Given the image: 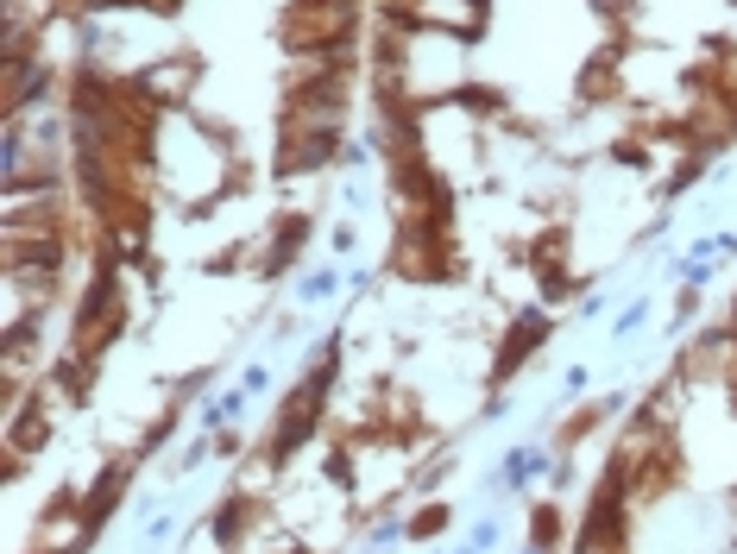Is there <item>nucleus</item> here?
Instances as JSON below:
<instances>
[{"instance_id": "obj_4", "label": "nucleus", "mask_w": 737, "mask_h": 554, "mask_svg": "<svg viewBox=\"0 0 737 554\" xmlns=\"http://www.w3.org/2000/svg\"><path fill=\"white\" fill-rule=\"evenodd\" d=\"M498 334H504V346H498V360H492V378L504 384V378H517V366L535 353V346H543V340L555 334V321H549V309H543V303H535V309H523V315H517L511 328H498Z\"/></svg>"}, {"instance_id": "obj_5", "label": "nucleus", "mask_w": 737, "mask_h": 554, "mask_svg": "<svg viewBox=\"0 0 737 554\" xmlns=\"http://www.w3.org/2000/svg\"><path fill=\"white\" fill-rule=\"evenodd\" d=\"M441 529H454V504H448V498H429L423 510L404 517V535H410V542H435Z\"/></svg>"}, {"instance_id": "obj_10", "label": "nucleus", "mask_w": 737, "mask_h": 554, "mask_svg": "<svg viewBox=\"0 0 737 554\" xmlns=\"http://www.w3.org/2000/svg\"><path fill=\"white\" fill-rule=\"evenodd\" d=\"M466 542H473L479 554H492V548H498V517H479V523H473V535H466Z\"/></svg>"}, {"instance_id": "obj_2", "label": "nucleus", "mask_w": 737, "mask_h": 554, "mask_svg": "<svg viewBox=\"0 0 737 554\" xmlns=\"http://www.w3.org/2000/svg\"><path fill=\"white\" fill-rule=\"evenodd\" d=\"M366 26H372L366 0H290V13H284V51L290 57L341 51V44H360Z\"/></svg>"}, {"instance_id": "obj_3", "label": "nucleus", "mask_w": 737, "mask_h": 554, "mask_svg": "<svg viewBox=\"0 0 737 554\" xmlns=\"http://www.w3.org/2000/svg\"><path fill=\"white\" fill-rule=\"evenodd\" d=\"M372 13H384L397 26H416V32H448V38L479 44L486 20H492V0H378Z\"/></svg>"}, {"instance_id": "obj_1", "label": "nucleus", "mask_w": 737, "mask_h": 554, "mask_svg": "<svg viewBox=\"0 0 737 554\" xmlns=\"http://www.w3.org/2000/svg\"><path fill=\"white\" fill-rule=\"evenodd\" d=\"M146 158H152V183H158V202L183 208V215H209L215 202H227L240 189V146L234 132L215 126L189 107H158L152 114V138H146Z\"/></svg>"}, {"instance_id": "obj_11", "label": "nucleus", "mask_w": 737, "mask_h": 554, "mask_svg": "<svg viewBox=\"0 0 737 554\" xmlns=\"http://www.w3.org/2000/svg\"><path fill=\"white\" fill-rule=\"evenodd\" d=\"M328 246H334V252H341V258H347V252L360 246V227H353V221H341V227H334V233H328Z\"/></svg>"}, {"instance_id": "obj_9", "label": "nucleus", "mask_w": 737, "mask_h": 554, "mask_svg": "<svg viewBox=\"0 0 737 554\" xmlns=\"http://www.w3.org/2000/svg\"><path fill=\"white\" fill-rule=\"evenodd\" d=\"M234 384H240L246 397H265V391H272V366H246V372H240Z\"/></svg>"}, {"instance_id": "obj_8", "label": "nucleus", "mask_w": 737, "mask_h": 554, "mask_svg": "<svg viewBox=\"0 0 737 554\" xmlns=\"http://www.w3.org/2000/svg\"><path fill=\"white\" fill-rule=\"evenodd\" d=\"M643 321H649V297H630V303H624V315L612 321V340H630Z\"/></svg>"}, {"instance_id": "obj_6", "label": "nucleus", "mask_w": 737, "mask_h": 554, "mask_svg": "<svg viewBox=\"0 0 737 554\" xmlns=\"http://www.w3.org/2000/svg\"><path fill=\"white\" fill-rule=\"evenodd\" d=\"M341 284H347V277L334 271V265H315V271H303V277H297V309H315V303H328V297L341 290Z\"/></svg>"}, {"instance_id": "obj_7", "label": "nucleus", "mask_w": 737, "mask_h": 554, "mask_svg": "<svg viewBox=\"0 0 737 554\" xmlns=\"http://www.w3.org/2000/svg\"><path fill=\"white\" fill-rule=\"evenodd\" d=\"M529 542L535 548H561L567 542V517L555 504H529Z\"/></svg>"}, {"instance_id": "obj_12", "label": "nucleus", "mask_w": 737, "mask_h": 554, "mask_svg": "<svg viewBox=\"0 0 737 554\" xmlns=\"http://www.w3.org/2000/svg\"><path fill=\"white\" fill-rule=\"evenodd\" d=\"M592 391V372L586 366H567V397H586Z\"/></svg>"}]
</instances>
